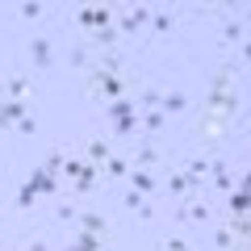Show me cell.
I'll list each match as a JSON object with an SVG mask.
<instances>
[{"label":"cell","instance_id":"cell-5","mask_svg":"<svg viewBox=\"0 0 251 251\" xmlns=\"http://www.w3.org/2000/svg\"><path fill=\"white\" fill-rule=\"evenodd\" d=\"M29 184H34V193H42V197H59L63 180L50 176V172H42V168H34V172H29Z\"/></svg>","mask_w":251,"mask_h":251},{"label":"cell","instance_id":"cell-34","mask_svg":"<svg viewBox=\"0 0 251 251\" xmlns=\"http://www.w3.org/2000/svg\"><path fill=\"white\" fill-rule=\"evenodd\" d=\"M117 42V29L109 25V29H97V46H113Z\"/></svg>","mask_w":251,"mask_h":251},{"label":"cell","instance_id":"cell-9","mask_svg":"<svg viewBox=\"0 0 251 251\" xmlns=\"http://www.w3.org/2000/svg\"><path fill=\"white\" fill-rule=\"evenodd\" d=\"M209 218H214V209H209L205 201H193V205L180 209V222H193V226H205Z\"/></svg>","mask_w":251,"mask_h":251},{"label":"cell","instance_id":"cell-14","mask_svg":"<svg viewBox=\"0 0 251 251\" xmlns=\"http://www.w3.org/2000/svg\"><path fill=\"white\" fill-rule=\"evenodd\" d=\"M92 46H72V54H67V67H75V72H88L92 67Z\"/></svg>","mask_w":251,"mask_h":251},{"label":"cell","instance_id":"cell-6","mask_svg":"<svg viewBox=\"0 0 251 251\" xmlns=\"http://www.w3.org/2000/svg\"><path fill=\"white\" fill-rule=\"evenodd\" d=\"M29 59H34L38 72H46V67L54 63V46H50V38H34V42H29Z\"/></svg>","mask_w":251,"mask_h":251},{"label":"cell","instance_id":"cell-26","mask_svg":"<svg viewBox=\"0 0 251 251\" xmlns=\"http://www.w3.org/2000/svg\"><path fill=\"white\" fill-rule=\"evenodd\" d=\"M34 197H38V193H34V184H21V193H17V209H21V214H29Z\"/></svg>","mask_w":251,"mask_h":251},{"label":"cell","instance_id":"cell-22","mask_svg":"<svg viewBox=\"0 0 251 251\" xmlns=\"http://www.w3.org/2000/svg\"><path fill=\"white\" fill-rule=\"evenodd\" d=\"M222 42L226 46H234V42L243 46V21H226V25H222Z\"/></svg>","mask_w":251,"mask_h":251},{"label":"cell","instance_id":"cell-3","mask_svg":"<svg viewBox=\"0 0 251 251\" xmlns=\"http://www.w3.org/2000/svg\"><path fill=\"white\" fill-rule=\"evenodd\" d=\"M75 21H80L84 29H92V34H97V29H109V21H113V9H109V4H84Z\"/></svg>","mask_w":251,"mask_h":251},{"label":"cell","instance_id":"cell-29","mask_svg":"<svg viewBox=\"0 0 251 251\" xmlns=\"http://www.w3.org/2000/svg\"><path fill=\"white\" fill-rule=\"evenodd\" d=\"M113 130H117V134H134V130H138V113H130V117H117V122H113Z\"/></svg>","mask_w":251,"mask_h":251},{"label":"cell","instance_id":"cell-16","mask_svg":"<svg viewBox=\"0 0 251 251\" xmlns=\"http://www.w3.org/2000/svg\"><path fill=\"white\" fill-rule=\"evenodd\" d=\"M25 100H0V117H4V122H9V126H17L21 122V117H25Z\"/></svg>","mask_w":251,"mask_h":251},{"label":"cell","instance_id":"cell-30","mask_svg":"<svg viewBox=\"0 0 251 251\" xmlns=\"http://www.w3.org/2000/svg\"><path fill=\"white\" fill-rule=\"evenodd\" d=\"M122 201H126V209H134V214L147 205V197H143V193H134V188H126V197H122Z\"/></svg>","mask_w":251,"mask_h":251},{"label":"cell","instance_id":"cell-17","mask_svg":"<svg viewBox=\"0 0 251 251\" xmlns=\"http://www.w3.org/2000/svg\"><path fill=\"white\" fill-rule=\"evenodd\" d=\"M97 176H100V168H92V163H84V172L80 176H75V193H92V188H97Z\"/></svg>","mask_w":251,"mask_h":251},{"label":"cell","instance_id":"cell-18","mask_svg":"<svg viewBox=\"0 0 251 251\" xmlns=\"http://www.w3.org/2000/svg\"><path fill=\"white\" fill-rule=\"evenodd\" d=\"M126 172H130V159H126V155H109L105 159V176L109 180H126Z\"/></svg>","mask_w":251,"mask_h":251},{"label":"cell","instance_id":"cell-28","mask_svg":"<svg viewBox=\"0 0 251 251\" xmlns=\"http://www.w3.org/2000/svg\"><path fill=\"white\" fill-rule=\"evenodd\" d=\"M159 251H193V243L180 239V234H172V239H163V243H159Z\"/></svg>","mask_w":251,"mask_h":251},{"label":"cell","instance_id":"cell-20","mask_svg":"<svg viewBox=\"0 0 251 251\" xmlns=\"http://www.w3.org/2000/svg\"><path fill=\"white\" fill-rule=\"evenodd\" d=\"M209 172H214V163H209V159H188L184 163V176H193V180H205Z\"/></svg>","mask_w":251,"mask_h":251},{"label":"cell","instance_id":"cell-12","mask_svg":"<svg viewBox=\"0 0 251 251\" xmlns=\"http://www.w3.org/2000/svg\"><path fill=\"white\" fill-rule=\"evenodd\" d=\"M168 193H176V197H193V193H201V180H193V176H172L168 180Z\"/></svg>","mask_w":251,"mask_h":251},{"label":"cell","instance_id":"cell-23","mask_svg":"<svg viewBox=\"0 0 251 251\" xmlns=\"http://www.w3.org/2000/svg\"><path fill=\"white\" fill-rule=\"evenodd\" d=\"M226 205H230V214H247V188H230Z\"/></svg>","mask_w":251,"mask_h":251},{"label":"cell","instance_id":"cell-10","mask_svg":"<svg viewBox=\"0 0 251 251\" xmlns=\"http://www.w3.org/2000/svg\"><path fill=\"white\" fill-rule=\"evenodd\" d=\"M184 109H188L184 92H163V97H159V113L163 117H176V113H184Z\"/></svg>","mask_w":251,"mask_h":251},{"label":"cell","instance_id":"cell-8","mask_svg":"<svg viewBox=\"0 0 251 251\" xmlns=\"http://www.w3.org/2000/svg\"><path fill=\"white\" fill-rule=\"evenodd\" d=\"M109 155H113V147H109L105 138H88V143H84V163H92V168H97V163L105 168Z\"/></svg>","mask_w":251,"mask_h":251},{"label":"cell","instance_id":"cell-1","mask_svg":"<svg viewBox=\"0 0 251 251\" xmlns=\"http://www.w3.org/2000/svg\"><path fill=\"white\" fill-rule=\"evenodd\" d=\"M126 75H109V72H97L92 67L88 72V97H97V100H122L126 97Z\"/></svg>","mask_w":251,"mask_h":251},{"label":"cell","instance_id":"cell-2","mask_svg":"<svg viewBox=\"0 0 251 251\" xmlns=\"http://www.w3.org/2000/svg\"><path fill=\"white\" fill-rule=\"evenodd\" d=\"M230 130H234V117H222V113H201V122H197V134L209 138V143L226 138Z\"/></svg>","mask_w":251,"mask_h":251},{"label":"cell","instance_id":"cell-31","mask_svg":"<svg viewBox=\"0 0 251 251\" xmlns=\"http://www.w3.org/2000/svg\"><path fill=\"white\" fill-rule=\"evenodd\" d=\"M151 25H155V29H163V34H168V29L176 25V17H172V13H151Z\"/></svg>","mask_w":251,"mask_h":251},{"label":"cell","instance_id":"cell-36","mask_svg":"<svg viewBox=\"0 0 251 251\" xmlns=\"http://www.w3.org/2000/svg\"><path fill=\"white\" fill-rule=\"evenodd\" d=\"M25 251H50V243H46V239H29Z\"/></svg>","mask_w":251,"mask_h":251},{"label":"cell","instance_id":"cell-37","mask_svg":"<svg viewBox=\"0 0 251 251\" xmlns=\"http://www.w3.org/2000/svg\"><path fill=\"white\" fill-rule=\"evenodd\" d=\"M4 243H9V234H4V230H0V247H4Z\"/></svg>","mask_w":251,"mask_h":251},{"label":"cell","instance_id":"cell-7","mask_svg":"<svg viewBox=\"0 0 251 251\" xmlns=\"http://www.w3.org/2000/svg\"><path fill=\"white\" fill-rule=\"evenodd\" d=\"M126 180H130V188H134V193H143V197H151L155 188H159V180H155L147 168H130V172H126Z\"/></svg>","mask_w":251,"mask_h":251},{"label":"cell","instance_id":"cell-32","mask_svg":"<svg viewBox=\"0 0 251 251\" xmlns=\"http://www.w3.org/2000/svg\"><path fill=\"white\" fill-rule=\"evenodd\" d=\"M214 243H218V251H234V234L226 230V226H222V230L214 234Z\"/></svg>","mask_w":251,"mask_h":251},{"label":"cell","instance_id":"cell-11","mask_svg":"<svg viewBox=\"0 0 251 251\" xmlns=\"http://www.w3.org/2000/svg\"><path fill=\"white\" fill-rule=\"evenodd\" d=\"M75 226H80V230H88V234H100V239L109 234V222H105L100 214H92V209H84V214L75 218Z\"/></svg>","mask_w":251,"mask_h":251},{"label":"cell","instance_id":"cell-35","mask_svg":"<svg viewBox=\"0 0 251 251\" xmlns=\"http://www.w3.org/2000/svg\"><path fill=\"white\" fill-rule=\"evenodd\" d=\"M34 130H38L34 117H21V122H17V134H34Z\"/></svg>","mask_w":251,"mask_h":251},{"label":"cell","instance_id":"cell-27","mask_svg":"<svg viewBox=\"0 0 251 251\" xmlns=\"http://www.w3.org/2000/svg\"><path fill=\"white\" fill-rule=\"evenodd\" d=\"M159 97H163L159 88H143V92H138V105H143V109H159Z\"/></svg>","mask_w":251,"mask_h":251},{"label":"cell","instance_id":"cell-33","mask_svg":"<svg viewBox=\"0 0 251 251\" xmlns=\"http://www.w3.org/2000/svg\"><path fill=\"white\" fill-rule=\"evenodd\" d=\"M42 4H38V0H29V4H21V17H29V21H38V17H42Z\"/></svg>","mask_w":251,"mask_h":251},{"label":"cell","instance_id":"cell-13","mask_svg":"<svg viewBox=\"0 0 251 251\" xmlns=\"http://www.w3.org/2000/svg\"><path fill=\"white\" fill-rule=\"evenodd\" d=\"M4 88H9V100H25V97H29V88H34V84H29V75L13 72L9 80H4Z\"/></svg>","mask_w":251,"mask_h":251},{"label":"cell","instance_id":"cell-24","mask_svg":"<svg viewBox=\"0 0 251 251\" xmlns=\"http://www.w3.org/2000/svg\"><path fill=\"white\" fill-rule=\"evenodd\" d=\"M80 172H84V159H80V155H67V159H63V172H59V176H63V180H75Z\"/></svg>","mask_w":251,"mask_h":251},{"label":"cell","instance_id":"cell-19","mask_svg":"<svg viewBox=\"0 0 251 251\" xmlns=\"http://www.w3.org/2000/svg\"><path fill=\"white\" fill-rule=\"evenodd\" d=\"M54 218H59L63 226H75V218H80V205H75L72 197H63V201H59V214H54Z\"/></svg>","mask_w":251,"mask_h":251},{"label":"cell","instance_id":"cell-21","mask_svg":"<svg viewBox=\"0 0 251 251\" xmlns=\"http://www.w3.org/2000/svg\"><path fill=\"white\" fill-rule=\"evenodd\" d=\"M155 163H159V151H155V147H151V143H147V147H143V151H138V159H134V163H130V168H147V172H151V168H155Z\"/></svg>","mask_w":251,"mask_h":251},{"label":"cell","instance_id":"cell-25","mask_svg":"<svg viewBox=\"0 0 251 251\" xmlns=\"http://www.w3.org/2000/svg\"><path fill=\"white\" fill-rule=\"evenodd\" d=\"M130 113H134V100H113V105H109V117H113V122H117V117H130Z\"/></svg>","mask_w":251,"mask_h":251},{"label":"cell","instance_id":"cell-4","mask_svg":"<svg viewBox=\"0 0 251 251\" xmlns=\"http://www.w3.org/2000/svg\"><path fill=\"white\" fill-rule=\"evenodd\" d=\"M147 21H151V9H147V4H130V9L117 17V29H122V34H134V29H143Z\"/></svg>","mask_w":251,"mask_h":251},{"label":"cell","instance_id":"cell-15","mask_svg":"<svg viewBox=\"0 0 251 251\" xmlns=\"http://www.w3.org/2000/svg\"><path fill=\"white\" fill-rule=\"evenodd\" d=\"M138 126H143L147 134H159L163 126H168V117H163L159 109H143V113H138Z\"/></svg>","mask_w":251,"mask_h":251}]
</instances>
